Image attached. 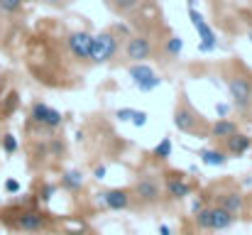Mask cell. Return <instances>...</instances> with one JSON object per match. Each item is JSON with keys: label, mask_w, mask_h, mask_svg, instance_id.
I'll return each mask as SVG.
<instances>
[{"label": "cell", "mask_w": 252, "mask_h": 235, "mask_svg": "<svg viewBox=\"0 0 252 235\" xmlns=\"http://www.w3.org/2000/svg\"><path fill=\"white\" fill-rule=\"evenodd\" d=\"M233 221H235V216H233L230 211H225L223 206H216V208H211L208 231H225V228L233 226Z\"/></svg>", "instance_id": "cell-9"}, {"label": "cell", "mask_w": 252, "mask_h": 235, "mask_svg": "<svg viewBox=\"0 0 252 235\" xmlns=\"http://www.w3.org/2000/svg\"><path fill=\"white\" fill-rule=\"evenodd\" d=\"M159 235H171V233H169L167 226H159Z\"/></svg>", "instance_id": "cell-31"}, {"label": "cell", "mask_w": 252, "mask_h": 235, "mask_svg": "<svg viewBox=\"0 0 252 235\" xmlns=\"http://www.w3.org/2000/svg\"><path fill=\"white\" fill-rule=\"evenodd\" d=\"M208 221H211V208H201V211L196 213V226H198L201 231H208Z\"/></svg>", "instance_id": "cell-21"}, {"label": "cell", "mask_w": 252, "mask_h": 235, "mask_svg": "<svg viewBox=\"0 0 252 235\" xmlns=\"http://www.w3.org/2000/svg\"><path fill=\"white\" fill-rule=\"evenodd\" d=\"M30 118L34 125H47V128H59L62 125V113L49 108L47 103H34L30 110Z\"/></svg>", "instance_id": "cell-5"}, {"label": "cell", "mask_w": 252, "mask_h": 235, "mask_svg": "<svg viewBox=\"0 0 252 235\" xmlns=\"http://www.w3.org/2000/svg\"><path fill=\"white\" fill-rule=\"evenodd\" d=\"M225 159H228V152H223V150H203L201 152V162L208 167H220V164H225Z\"/></svg>", "instance_id": "cell-16"}, {"label": "cell", "mask_w": 252, "mask_h": 235, "mask_svg": "<svg viewBox=\"0 0 252 235\" xmlns=\"http://www.w3.org/2000/svg\"><path fill=\"white\" fill-rule=\"evenodd\" d=\"M152 49H155V47H152V39H150V37L135 34V37H130L127 44H125V57L132 59V62H145V59H150Z\"/></svg>", "instance_id": "cell-3"}, {"label": "cell", "mask_w": 252, "mask_h": 235, "mask_svg": "<svg viewBox=\"0 0 252 235\" xmlns=\"http://www.w3.org/2000/svg\"><path fill=\"white\" fill-rule=\"evenodd\" d=\"M228 88H230V96H233L238 108H245L252 101V83L248 76H233L230 83H228Z\"/></svg>", "instance_id": "cell-8"}, {"label": "cell", "mask_w": 252, "mask_h": 235, "mask_svg": "<svg viewBox=\"0 0 252 235\" xmlns=\"http://www.w3.org/2000/svg\"><path fill=\"white\" fill-rule=\"evenodd\" d=\"M130 78L135 81V86H137L140 91H152V88L159 86V78L155 76V71H152L150 67L140 64V62H135V64L130 67Z\"/></svg>", "instance_id": "cell-7"}, {"label": "cell", "mask_w": 252, "mask_h": 235, "mask_svg": "<svg viewBox=\"0 0 252 235\" xmlns=\"http://www.w3.org/2000/svg\"><path fill=\"white\" fill-rule=\"evenodd\" d=\"M103 203H105L110 211H123V208H127V203H130V194H127L125 189H110V191L103 194Z\"/></svg>", "instance_id": "cell-10"}, {"label": "cell", "mask_w": 252, "mask_h": 235, "mask_svg": "<svg viewBox=\"0 0 252 235\" xmlns=\"http://www.w3.org/2000/svg\"><path fill=\"white\" fill-rule=\"evenodd\" d=\"M115 54H118V37H115L113 32L93 34L91 54H88V59H91V62H95V64H105V62H110Z\"/></svg>", "instance_id": "cell-1"}, {"label": "cell", "mask_w": 252, "mask_h": 235, "mask_svg": "<svg viewBox=\"0 0 252 235\" xmlns=\"http://www.w3.org/2000/svg\"><path fill=\"white\" fill-rule=\"evenodd\" d=\"M167 194L171 199H186V196L191 194V186H189L186 181H181L179 176H171L167 181Z\"/></svg>", "instance_id": "cell-15"}, {"label": "cell", "mask_w": 252, "mask_h": 235, "mask_svg": "<svg viewBox=\"0 0 252 235\" xmlns=\"http://www.w3.org/2000/svg\"><path fill=\"white\" fill-rule=\"evenodd\" d=\"M135 113H137V110H127V108H123V110H118L115 115H118L120 120H132V118H135Z\"/></svg>", "instance_id": "cell-25"}, {"label": "cell", "mask_w": 252, "mask_h": 235, "mask_svg": "<svg viewBox=\"0 0 252 235\" xmlns=\"http://www.w3.org/2000/svg\"><path fill=\"white\" fill-rule=\"evenodd\" d=\"M225 145H228V152L230 155H235V157H240V155H245L248 150L252 147V140L248 137V135H243V133H233V135H228L225 137Z\"/></svg>", "instance_id": "cell-11"}, {"label": "cell", "mask_w": 252, "mask_h": 235, "mask_svg": "<svg viewBox=\"0 0 252 235\" xmlns=\"http://www.w3.org/2000/svg\"><path fill=\"white\" fill-rule=\"evenodd\" d=\"M105 176V167L100 164V167H95V179H103Z\"/></svg>", "instance_id": "cell-29"}, {"label": "cell", "mask_w": 252, "mask_h": 235, "mask_svg": "<svg viewBox=\"0 0 252 235\" xmlns=\"http://www.w3.org/2000/svg\"><path fill=\"white\" fill-rule=\"evenodd\" d=\"M135 194L142 199V201H157L159 199V186H157V181L155 179H140V184H137V189H135Z\"/></svg>", "instance_id": "cell-13"}, {"label": "cell", "mask_w": 252, "mask_h": 235, "mask_svg": "<svg viewBox=\"0 0 252 235\" xmlns=\"http://www.w3.org/2000/svg\"><path fill=\"white\" fill-rule=\"evenodd\" d=\"M189 17H191V22H193V27H196L198 37H201L198 49H201V52H213V49H216V34H213V30L208 27L206 17H203L193 5H189Z\"/></svg>", "instance_id": "cell-2"}, {"label": "cell", "mask_w": 252, "mask_h": 235, "mask_svg": "<svg viewBox=\"0 0 252 235\" xmlns=\"http://www.w3.org/2000/svg\"><path fill=\"white\" fill-rule=\"evenodd\" d=\"M238 130V125L233 123V120H228V118H220V120H216L213 123V128H211V135L213 137H218V140H225L228 135H233Z\"/></svg>", "instance_id": "cell-14"}, {"label": "cell", "mask_w": 252, "mask_h": 235, "mask_svg": "<svg viewBox=\"0 0 252 235\" xmlns=\"http://www.w3.org/2000/svg\"><path fill=\"white\" fill-rule=\"evenodd\" d=\"M54 196V186L52 184H47L44 189H42V199H52Z\"/></svg>", "instance_id": "cell-28"}, {"label": "cell", "mask_w": 252, "mask_h": 235, "mask_svg": "<svg viewBox=\"0 0 252 235\" xmlns=\"http://www.w3.org/2000/svg\"><path fill=\"white\" fill-rule=\"evenodd\" d=\"M5 189H7L10 194H15V191H20V184H17L15 179H7V181H5Z\"/></svg>", "instance_id": "cell-27"}, {"label": "cell", "mask_w": 252, "mask_h": 235, "mask_svg": "<svg viewBox=\"0 0 252 235\" xmlns=\"http://www.w3.org/2000/svg\"><path fill=\"white\" fill-rule=\"evenodd\" d=\"M181 47H184V42H181L179 37H171V39L167 42V52H169V54H174V57L181 52Z\"/></svg>", "instance_id": "cell-22"}, {"label": "cell", "mask_w": 252, "mask_h": 235, "mask_svg": "<svg viewBox=\"0 0 252 235\" xmlns=\"http://www.w3.org/2000/svg\"><path fill=\"white\" fill-rule=\"evenodd\" d=\"M91 42H93V34H91V32H84V30L69 32V37H66V47H69L71 57H76V59H88V54H91Z\"/></svg>", "instance_id": "cell-4"}, {"label": "cell", "mask_w": 252, "mask_h": 235, "mask_svg": "<svg viewBox=\"0 0 252 235\" xmlns=\"http://www.w3.org/2000/svg\"><path fill=\"white\" fill-rule=\"evenodd\" d=\"M174 125H176V130H181V133H193V130H196V115H193L191 110H186V108H179V110L174 113Z\"/></svg>", "instance_id": "cell-12"}, {"label": "cell", "mask_w": 252, "mask_h": 235, "mask_svg": "<svg viewBox=\"0 0 252 235\" xmlns=\"http://www.w3.org/2000/svg\"><path fill=\"white\" fill-rule=\"evenodd\" d=\"M22 0H0V12H5V15H15V12H20L22 10Z\"/></svg>", "instance_id": "cell-19"}, {"label": "cell", "mask_w": 252, "mask_h": 235, "mask_svg": "<svg viewBox=\"0 0 252 235\" xmlns=\"http://www.w3.org/2000/svg\"><path fill=\"white\" fill-rule=\"evenodd\" d=\"M137 5H140V0H115V7H118V10H123V12L135 10Z\"/></svg>", "instance_id": "cell-24"}, {"label": "cell", "mask_w": 252, "mask_h": 235, "mask_svg": "<svg viewBox=\"0 0 252 235\" xmlns=\"http://www.w3.org/2000/svg\"><path fill=\"white\" fill-rule=\"evenodd\" d=\"M12 226L22 233H39L44 228V213L42 211H22L15 216Z\"/></svg>", "instance_id": "cell-6"}, {"label": "cell", "mask_w": 252, "mask_h": 235, "mask_svg": "<svg viewBox=\"0 0 252 235\" xmlns=\"http://www.w3.org/2000/svg\"><path fill=\"white\" fill-rule=\"evenodd\" d=\"M132 123H135L137 128H142V125L147 123V113H142V110H137V113H135V118H132Z\"/></svg>", "instance_id": "cell-26"}, {"label": "cell", "mask_w": 252, "mask_h": 235, "mask_svg": "<svg viewBox=\"0 0 252 235\" xmlns=\"http://www.w3.org/2000/svg\"><path fill=\"white\" fill-rule=\"evenodd\" d=\"M62 181H64V186H66L69 191H79V189L84 186V176H81L79 171H64Z\"/></svg>", "instance_id": "cell-18"}, {"label": "cell", "mask_w": 252, "mask_h": 235, "mask_svg": "<svg viewBox=\"0 0 252 235\" xmlns=\"http://www.w3.org/2000/svg\"><path fill=\"white\" fill-rule=\"evenodd\" d=\"M44 2H47V5H54V7H59V5H64L66 0H44Z\"/></svg>", "instance_id": "cell-30"}, {"label": "cell", "mask_w": 252, "mask_h": 235, "mask_svg": "<svg viewBox=\"0 0 252 235\" xmlns=\"http://www.w3.org/2000/svg\"><path fill=\"white\" fill-rule=\"evenodd\" d=\"M220 206L235 216V213L243 208V196H240V194H225V196L220 199Z\"/></svg>", "instance_id": "cell-17"}, {"label": "cell", "mask_w": 252, "mask_h": 235, "mask_svg": "<svg viewBox=\"0 0 252 235\" xmlns=\"http://www.w3.org/2000/svg\"><path fill=\"white\" fill-rule=\"evenodd\" d=\"M152 155L157 157V159H169V155H171V140L164 137V140L155 147V152H152Z\"/></svg>", "instance_id": "cell-20"}, {"label": "cell", "mask_w": 252, "mask_h": 235, "mask_svg": "<svg viewBox=\"0 0 252 235\" xmlns=\"http://www.w3.org/2000/svg\"><path fill=\"white\" fill-rule=\"evenodd\" d=\"M22 2H30V0H22Z\"/></svg>", "instance_id": "cell-32"}, {"label": "cell", "mask_w": 252, "mask_h": 235, "mask_svg": "<svg viewBox=\"0 0 252 235\" xmlns=\"http://www.w3.org/2000/svg\"><path fill=\"white\" fill-rule=\"evenodd\" d=\"M2 150H5L7 155H12V152L17 150V140H15L12 135H5V137H2Z\"/></svg>", "instance_id": "cell-23"}]
</instances>
